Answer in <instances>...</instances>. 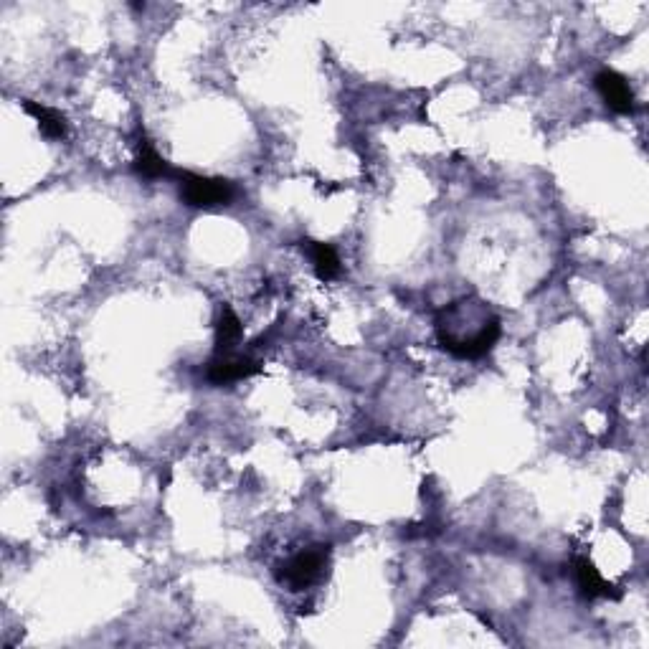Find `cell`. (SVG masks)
I'll return each mask as SVG.
<instances>
[{
	"label": "cell",
	"mask_w": 649,
	"mask_h": 649,
	"mask_svg": "<svg viewBox=\"0 0 649 649\" xmlns=\"http://www.w3.org/2000/svg\"><path fill=\"white\" fill-rule=\"evenodd\" d=\"M434 328L442 350L459 360L485 358L502 335L500 317L477 297H464L444 307L434 320Z\"/></svg>",
	"instance_id": "6da1fadb"
},
{
	"label": "cell",
	"mask_w": 649,
	"mask_h": 649,
	"mask_svg": "<svg viewBox=\"0 0 649 649\" xmlns=\"http://www.w3.org/2000/svg\"><path fill=\"white\" fill-rule=\"evenodd\" d=\"M180 186V201L191 208H219L229 206L236 196V186L226 178H208V175L188 173L180 170L178 173Z\"/></svg>",
	"instance_id": "7a4b0ae2"
},
{
	"label": "cell",
	"mask_w": 649,
	"mask_h": 649,
	"mask_svg": "<svg viewBox=\"0 0 649 649\" xmlns=\"http://www.w3.org/2000/svg\"><path fill=\"white\" fill-rule=\"evenodd\" d=\"M330 546H312L305 551L295 553L292 558H287L284 563L277 566V579L284 586H290L292 591H302L307 586L315 584L322 576L325 566H328Z\"/></svg>",
	"instance_id": "3957f363"
},
{
	"label": "cell",
	"mask_w": 649,
	"mask_h": 649,
	"mask_svg": "<svg viewBox=\"0 0 649 649\" xmlns=\"http://www.w3.org/2000/svg\"><path fill=\"white\" fill-rule=\"evenodd\" d=\"M259 373V360L249 358V355H213L206 366V381L213 386H229V383L244 381V378Z\"/></svg>",
	"instance_id": "277c9868"
},
{
	"label": "cell",
	"mask_w": 649,
	"mask_h": 649,
	"mask_svg": "<svg viewBox=\"0 0 649 649\" xmlns=\"http://www.w3.org/2000/svg\"><path fill=\"white\" fill-rule=\"evenodd\" d=\"M596 92L601 94V99L606 102L609 110H614L617 115H632L637 110V99H634L632 87L622 74H617L614 69L599 71L594 77Z\"/></svg>",
	"instance_id": "5b68a950"
},
{
	"label": "cell",
	"mask_w": 649,
	"mask_h": 649,
	"mask_svg": "<svg viewBox=\"0 0 649 649\" xmlns=\"http://www.w3.org/2000/svg\"><path fill=\"white\" fill-rule=\"evenodd\" d=\"M132 168H135V173L145 180H160V178L178 180V173H180V170L170 168L168 160L153 148V142H150V137L145 135V132H142L140 142H137V158L135 163H132Z\"/></svg>",
	"instance_id": "8992f818"
},
{
	"label": "cell",
	"mask_w": 649,
	"mask_h": 649,
	"mask_svg": "<svg viewBox=\"0 0 649 649\" xmlns=\"http://www.w3.org/2000/svg\"><path fill=\"white\" fill-rule=\"evenodd\" d=\"M573 573H576V584L586 599H619V591H614V586L601 576L599 568L589 558H576Z\"/></svg>",
	"instance_id": "52a82bcc"
},
{
	"label": "cell",
	"mask_w": 649,
	"mask_h": 649,
	"mask_svg": "<svg viewBox=\"0 0 649 649\" xmlns=\"http://www.w3.org/2000/svg\"><path fill=\"white\" fill-rule=\"evenodd\" d=\"M23 110L39 122L41 135L49 137V140H64L66 132H69V122L59 110H51V107L33 102V99H23Z\"/></svg>",
	"instance_id": "ba28073f"
},
{
	"label": "cell",
	"mask_w": 649,
	"mask_h": 649,
	"mask_svg": "<svg viewBox=\"0 0 649 649\" xmlns=\"http://www.w3.org/2000/svg\"><path fill=\"white\" fill-rule=\"evenodd\" d=\"M241 335H244V325L236 317V312L224 305L219 310V317H216V348H213V355L234 353L236 345L241 343Z\"/></svg>",
	"instance_id": "9c48e42d"
},
{
	"label": "cell",
	"mask_w": 649,
	"mask_h": 649,
	"mask_svg": "<svg viewBox=\"0 0 649 649\" xmlns=\"http://www.w3.org/2000/svg\"><path fill=\"white\" fill-rule=\"evenodd\" d=\"M302 246L307 249V254H310L312 259V267H315L317 277L322 279V282H330V279H338L340 272H343V264H340V257L338 251L333 249L330 244H322V241H302Z\"/></svg>",
	"instance_id": "30bf717a"
}]
</instances>
